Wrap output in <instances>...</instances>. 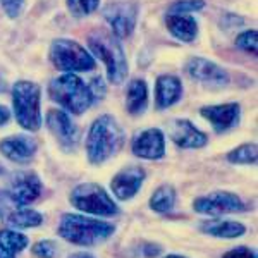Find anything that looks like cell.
Instances as JSON below:
<instances>
[{
	"label": "cell",
	"mask_w": 258,
	"mask_h": 258,
	"mask_svg": "<svg viewBox=\"0 0 258 258\" xmlns=\"http://www.w3.org/2000/svg\"><path fill=\"white\" fill-rule=\"evenodd\" d=\"M50 60L60 71L68 73H85L95 69V59L88 50L81 47L78 41L59 38L50 45Z\"/></svg>",
	"instance_id": "7"
},
{
	"label": "cell",
	"mask_w": 258,
	"mask_h": 258,
	"mask_svg": "<svg viewBox=\"0 0 258 258\" xmlns=\"http://www.w3.org/2000/svg\"><path fill=\"white\" fill-rule=\"evenodd\" d=\"M203 7H205L203 0H179V2L172 4L170 14H188V12L202 11Z\"/></svg>",
	"instance_id": "27"
},
{
	"label": "cell",
	"mask_w": 258,
	"mask_h": 258,
	"mask_svg": "<svg viewBox=\"0 0 258 258\" xmlns=\"http://www.w3.org/2000/svg\"><path fill=\"white\" fill-rule=\"evenodd\" d=\"M133 153L145 160H159L165 155V138L164 133L157 127L141 131L133 140Z\"/></svg>",
	"instance_id": "12"
},
{
	"label": "cell",
	"mask_w": 258,
	"mask_h": 258,
	"mask_svg": "<svg viewBox=\"0 0 258 258\" xmlns=\"http://www.w3.org/2000/svg\"><path fill=\"white\" fill-rule=\"evenodd\" d=\"M170 140L181 148H202L207 145V135L197 129L189 120L177 119L170 124Z\"/></svg>",
	"instance_id": "17"
},
{
	"label": "cell",
	"mask_w": 258,
	"mask_h": 258,
	"mask_svg": "<svg viewBox=\"0 0 258 258\" xmlns=\"http://www.w3.org/2000/svg\"><path fill=\"white\" fill-rule=\"evenodd\" d=\"M100 6V0H68V7L74 18H85L95 12Z\"/></svg>",
	"instance_id": "25"
},
{
	"label": "cell",
	"mask_w": 258,
	"mask_h": 258,
	"mask_svg": "<svg viewBox=\"0 0 258 258\" xmlns=\"http://www.w3.org/2000/svg\"><path fill=\"white\" fill-rule=\"evenodd\" d=\"M0 4H2L4 12H6L11 19L18 18L24 7V0H0Z\"/></svg>",
	"instance_id": "29"
},
{
	"label": "cell",
	"mask_w": 258,
	"mask_h": 258,
	"mask_svg": "<svg viewBox=\"0 0 258 258\" xmlns=\"http://www.w3.org/2000/svg\"><path fill=\"white\" fill-rule=\"evenodd\" d=\"M256 153H258V148L255 143H244L241 147L234 148L232 152L227 153V160L231 164H255L256 162Z\"/></svg>",
	"instance_id": "24"
},
{
	"label": "cell",
	"mask_w": 258,
	"mask_h": 258,
	"mask_svg": "<svg viewBox=\"0 0 258 258\" xmlns=\"http://www.w3.org/2000/svg\"><path fill=\"white\" fill-rule=\"evenodd\" d=\"M16 255H18V253H14L12 249L0 244V258H16Z\"/></svg>",
	"instance_id": "33"
},
{
	"label": "cell",
	"mask_w": 258,
	"mask_h": 258,
	"mask_svg": "<svg viewBox=\"0 0 258 258\" xmlns=\"http://www.w3.org/2000/svg\"><path fill=\"white\" fill-rule=\"evenodd\" d=\"M41 195V181L35 172H23L14 177L6 198L16 207H26Z\"/></svg>",
	"instance_id": "11"
},
{
	"label": "cell",
	"mask_w": 258,
	"mask_h": 258,
	"mask_svg": "<svg viewBox=\"0 0 258 258\" xmlns=\"http://www.w3.org/2000/svg\"><path fill=\"white\" fill-rule=\"evenodd\" d=\"M236 47L244 50V52H248V53L256 55V47H258L256 31L249 30V31H243L241 35H238V38H236Z\"/></svg>",
	"instance_id": "26"
},
{
	"label": "cell",
	"mask_w": 258,
	"mask_h": 258,
	"mask_svg": "<svg viewBox=\"0 0 258 258\" xmlns=\"http://www.w3.org/2000/svg\"><path fill=\"white\" fill-rule=\"evenodd\" d=\"M222 258H256V253L246 246H239L234 249H229L227 253H224Z\"/></svg>",
	"instance_id": "30"
},
{
	"label": "cell",
	"mask_w": 258,
	"mask_h": 258,
	"mask_svg": "<svg viewBox=\"0 0 258 258\" xmlns=\"http://www.w3.org/2000/svg\"><path fill=\"white\" fill-rule=\"evenodd\" d=\"M148 105V88L143 80H135L129 83L126 93V109L129 114H143Z\"/></svg>",
	"instance_id": "22"
},
{
	"label": "cell",
	"mask_w": 258,
	"mask_h": 258,
	"mask_svg": "<svg viewBox=\"0 0 258 258\" xmlns=\"http://www.w3.org/2000/svg\"><path fill=\"white\" fill-rule=\"evenodd\" d=\"M186 73L193 80H197L203 85L209 86H226L229 83L227 73L222 68H219L215 62L202 59V57H193L186 64Z\"/></svg>",
	"instance_id": "13"
},
{
	"label": "cell",
	"mask_w": 258,
	"mask_h": 258,
	"mask_svg": "<svg viewBox=\"0 0 258 258\" xmlns=\"http://www.w3.org/2000/svg\"><path fill=\"white\" fill-rule=\"evenodd\" d=\"M90 91H91V95H93V98L103 97V95H105V86H103V81L100 80V78H95L93 85L90 86Z\"/></svg>",
	"instance_id": "31"
},
{
	"label": "cell",
	"mask_w": 258,
	"mask_h": 258,
	"mask_svg": "<svg viewBox=\"0 0 258 258\" xmlns=\"http://www.w3.org/2000/svg\"><path fill=\"white\" fill-rule=\"evenodd\" d=\"M182 95V85L179 78L172 74H164L157 78L155 85V103L159 109H167L174 105Z\"/></svg>",
	"instance_id": "19"
},
{
	"label": "cell",
	"mask_w": 258,
	"mask_h": 258,
	"mask_svg": "<svg viewBox=\"0 0 258 258\" xmlns=\"http://www.w3.org/2000/svg\"><path fill=\"white\" fill-rule=\"evenodd\" d=\"M71 258H93V256L86 255V253H80V255H74V256H71Z\"/></svg>",
	"instance_id": "34"
},
{
	"label": "cell",
	"mask_w": 258,
	"mask_h": 258,
	"mask_svg": "<svg viewBox=\"0 0 258 258\" xmlns=\"http://www.w3.org/2000/svg\"><path fill=\"white\" fill-rule=\"evenodd\" d=\"M9 119H11L9 109H7V107H4V105H0V126H4V124L9 122Z\"/></svg>",
	"instance_id": "32"
},
{
	"label": "cell",
	"mask_w": 258,
	"mask_h": 258,
	"mask_svg": "<svg viewBox=\"0 0 258 258\" xmlns=\"http://www.w3.org/2000/svg\"><path fill=\"white\" fill-rule=\"evenodd\" d=\"M48 93L53 102L74 115L85 114L95 100L90 86H86L81 78L73 73L53 78L48 85Z\"/></svg>",
	"instance_id": "3"
},
{
	"label": "cell",
	"mask_w": 258,
	"mask_h": 258,
	"mask_svg": "<svg viewBox=\"0 0 258 258\" xmlns=\"http://www.w3.org/2000/svg\"><path fill=\"white\" fill-rule=\"evenodd\" d=\"M41 90L33 81H18L12 88V103L18 124L26 131H38L41 127L40 110Z\"/></svg>",
	"instance_id": "5"
},
{
	"label": "cell",
	"mask_w": 258,
	"mask_h": 258,
	"mask_svg": "<svg viewBox=\"0 0 258 258\" xmlns=\"http://www.w3.org/2000/svg\"><path fill=\"white\" fill-rule=\"evenodd\" d=\"M71 203L85 214L100 215V217H112L119 214L117 203L109 197V193L102 186L95 182L78 184L71 193Z\"/></svg>",
	"instance_id": "6"
},
{
	"label": "cell",
	"mask_w": 258,
	"mask_h": 258,
	"mask_svg": "<svg viewBox=\"0 0 258 258\" xmlns=\"http://www.w3.org/2000/svg\"><path fill=\"white\" fill-rule=\"evenodd\" d=\"M0 219L12 227H21V229L38 227L43 222V217H41L40 212L24 209V207H16L12 203L11 207L0 205Z\"/></svg>",
	"instance_id": "18"
},
{
	"label": "cell",
	"mask_w": 258,
	"mask_h": 258,
	"mask_svg": "<svg viewBox=\"0 0 258 258\" xmlns=\"http://www.w3.org/2000/svg\"><path fill=\"white\" fill-rule=\"evenodd\" d=\"M103 18L109 23L112 35L115 38H126L133 33L138 19V6L135 2H110L109 6L103 7Z\"/></svg>",
	"instance_id": "9"
},
{
	"label": "cell",
	"mask_w": 258,
	"mask_h": 258,
	"mask_svg": "<svg viewBox=\"0 0 258 258\" xmlns=\"http://www.w3.org/2000/svg\"><path fill=\"white\" fill-rule=\"evenodd\" d=\"M47 126L53 135V138L57 140V143L60 145V148L66 150V152L74 150L76 145L80 143V129H78L76 124H73V120L66 112L48 110Z\"/></svg>",
	"instance_id": "10"
},
{
	"label": "cell",
	"mask_w": 258,
	"mask_h": 258,
	"mask_svg": "<svg viewBox=\"0 0 258 258\" xmlns=\"http://www.w3.org/2000/svg\"><path fill=\"white\" fill-rule=\"evenodd\" d=\"M193 210L202 215L219 217L224 214H239L246 210V205L243 203L238 195L229 193V191H215L207 197H200L193 202Z\"/></svg>",
	"instance_id": "8"
},
{
	"label": "cell",
	"mask_w": 258,
	"mask_h": 258,
	"mask_svg": "<svg viewBox=\"0 0 258 258\" xmlns=\"http://www.w3.org/2000/svg\"><path fill=\"white\" fill-rule=\"evenodd\" d=\"M167 30L174 38L181 41H193L197 38L198 33V24L191 16L186 14H169L167 16Z\"/></svg>",
	"instance_id": "20"
},
{
	"label": "cell",
	"mask_w": 258,
	"mask_h": 258,
	"mask_svg": "<svg viewBox=\"0 0 258 258\" xmlns=\"http://www.w3.org/2000/svg\"><path fill=\"white\" fill-rule=\"evenodd\" d=\"M145 177H147L145 169L138 167V165H131V167L119 170V172L112 177V182H110L112 193L119 200L133 198L140 191Z\"/></svg>",
	"instance_id": "14"
},
{
	"label": "cell",
	"mask_w": 258,
	"mask_h": 258,
	"mask_svg": "<svg viewBox=\"0 0 258 258\" xmlns=\"http://www.w3.org/2000/svg\"><path fill=\"white\" fill-rule=\"evenodd\" d=\"M0 172H2V167H0Z\"/></svg>",
	"instance_id": "37"
},
{
	"label": "cell",
	"mask_w": 258,
	"mask_h": 258,
	"mask_svg": "<svg viewBox=\"0 0 258 258\" xmlns=\"http://www.w3.org/2000/svg\"><path fill=\"white\" fill-rule=\"evenodd\" d=\"M38 143L28 135H14L0 141V153L16 164H26L35 157Z\"/></svg>",
	"instance_id": "15"
},
{
	"label": "cell",
	"mask_w": 258,
	"mask_h": 258,
	"mask_svg": "<svg viewBox=\"0 0 258 258\" xmlns=\"http://www.w3.org/2000/svg\"><path fill=\"white\" fill-rule=\"evenodd\" d=\"M176 205V189L169 184L160 186L150 198V209L157 214H167Z\"/></svg>",
	"instance_id": "23"
},
{
	"label": "cell",
	"mask_w": 258,
	"mask_h": 258,
	"mask_svg": "<svg viewBox=\"0 0 258 258\" xmlns=\"http://www.w3.org/2000/svg\"><path fill=\"white\" fill-rule=\"evenodd\" d=\"M205 234L215 236V238H224V239H232L239 238L246 232V227L241 222H232V220H207V222L200 224Z\"/></svg>",
	"instance_id": "21"
},
{
	"label": "cell",
	"mask_w": 258,
	"mask_h": 258,
	"mask_svg": "<svg viewBox=\"0 0 258 258\" xmlns=\"http://www.w3.org/2000/svg\"><path fill=\"white\" fill-rule=\"evenodd\" d=\"M2 198H4V195H2V193H0V200H2Z\"/></svg>",
	"instance_id": "36"
},
{
	"label": "cell",
	"mask_w": 258,
	"mask_h": 258,
	"mask_svg": "<svg viewBox=\"0 0 258 258\" xmlns=\"http://www.w3.org/2000/svg\"><path fill=\"white\" fill-rule=\"evenodd\" d=\"M57 232L62 239L78 246H93L109 239L115 232V226L98 219H91L80 214L62 215Z\"/></svg>",
	"instance_id": "2"
},
{
	"label": "cell",
	"mask_w": 258,
	"mask_h": 258,
	"mask_svg": "<svg viewBox=\"0 0 258 258\" xmlns=\"http://www.w3.org/2000/svg\"><path fill=\"white\" fill-rule=\"evenodd\" d=\"M33 253H35L38 258H55L59 255V248L53 241L50 239H43L38 241V243L33 246Z\"/></svg>",
	"instance_id": "28"
},
{
	"label": "cell",
	"mask_w": 258,
	"mask_h": 258,
	"mask_svg": "<svg viewBox=\"0 0 258 258\" xmlns=\"http://www.w3.org/2000/svg\"><path fill=\"white\" fill-rule=\"evenodd\" d=\"M88 47L95 53V57L105 64L107 76H109L110 83L120 85L126 80L127 60L119 43V38H115L109 31H93L88 36Z\"/></svg>",
	"instance_id": "4"
},
{
	"label": "cell",
	"mask_w": 258,
	"mask_h": 258,
	"mask_svg": "<svg viewBox=\"0 0 258 258\" xmlns=\"http://www.w3.org/2000/svg\"><path fill=\"white\" fill-rule=\"evenodd\" d=\"M164 258H186V256H181V255H167V256H164Z\"/></svg>",
	"instance_id": "35"
},
{
	"label": "cell",
	"mask_w": 258,
	"mask_h": 258,
	"mask_svg": "<svg viewBox=\"0 0 258 258\" xmlns=\"http://www.w3.org/2000/svg\"><path fill=\"white\" fill-rule=\"evenodd\" d=\"M203 119H207L217 133H224L234 127L239 120V103H224V105H207L200 109Z\"/></svg>",
	"instance_id": "16"
},
{
	"label": "cell",
	"mask_w": 258,
	"mask_h": 258,
	"mask_svg": "<svg viewBox=\"0 0 258 258\" xmlns=\"http://www.w3.org/2000/svg\"><path fill=\"white\" fill-rule=\"evenodd\" d=\"M124 145V131L112 115L105 114L95 119L86 138V153L91 164L100 165L117 155Z\"/></svg>",
	"instance_id": "1"
}]
</instances>
